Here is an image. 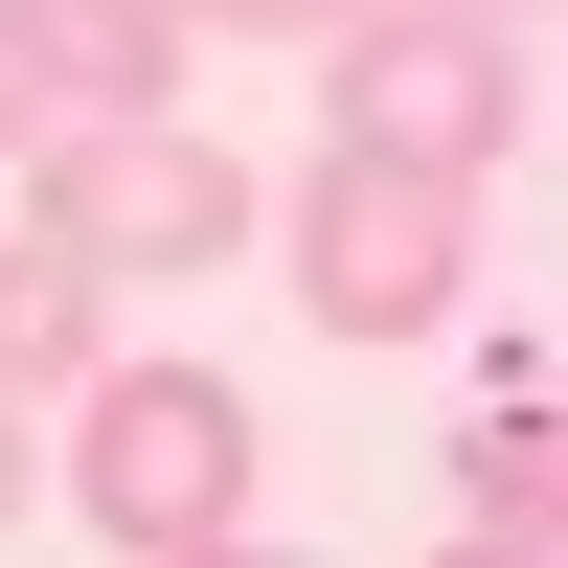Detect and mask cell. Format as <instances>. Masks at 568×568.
I'll use <instances>...</instances> for the list:
<instances>
[{"label": "cell", "instance_id": "obj_1", "mask_svg": "<svg viewBox=\"0 0 568 568\" xmlns=\"http://www.w3.org/2000/svg\"><path fill=\"white\" fill-rule=\"evenodd\" d=\"M500 136H524V23L409 0V23H342V45H318V160L478 205V182H500Z\"/></svg>", "mask_w": 568, "mask_h": 568}, {"label": "cell", "instance_id": "obj_2", "mask_svg": "<svg viewBox=\"0 0 568 568\" xmlns=\"http://www.w3.org/2000/svg\"><path fill=\"white\" fill-rule=\"evenodd\" d=\"M69 500H91V546H136V568L227 546L251 524V387H205V364H91L69 387Z\"/></svg>", "mask_w": 568, "mask_h": 568}, {"label": "cell", "instance_id": "obj_3", "mask_svg": "<svg viewBox=\"0 0 568 568\" xmlns=\"http://www.w3.org/2000/svg\"><path fill=\"white\" fill-rule=\"evenodd\" d=\"M45 251L114 296V273H205V251H251V182H227V136H182V114H114V136H45Z\"/></svg>", "mask_w": 568, "mask_h": 568}, {"label": "cell", "instance_id": "obj_4", "mask_svg": "<svg viewBox=\"0 0 568 568\" xmlns=\"http://www.w3.org/2000/svg\"><path fill=\"white\" fill-rule=\"evenodd\" d=\"M455 273H478V227H455L433 182L318 160V227H296V318H318V342H433V318H455Z\"/></svg>", "mask_w": 568, "mask_h": 568}, {"label": "cell", "instance_id": "obj_5", "mask_svg": "<svg viewBox=\"0 0 568 568\" xmlns=\"http://www.w3.org/2000/svg\"><path fill=\"white\" fill-rule=\"evenodd\" d=\"M0 69H23V114L114 136V114L182 91V23H160V0H0Z\"/></svg>", "mask_w": 568, "mask_h": 568}, {"label": "cell", "instance_id": "obj_6", "mask_svg": "<svg viewBox=\"0 0 568 568\" xmlns=\"http://www.w3.org/2000/svg\"><path fill=\"white\" fill-rule=\"evenodd\" d=\"M23 387H91V273L45 251V227H0V409Z\"/></svg>", "mask_w": 568, "mask_h": 568}, {"label": "cell", "instance_id": "obj_7", "mask_svg": "<svg viewBox=\"0 0 568 568\" xmlns=\"http://www.w3.org/2000/svg\"><path fill=\"white\" fill-rule=\"evenodd\" d=\"M455 478H478V524H546V409H478V433H455Z\"/></svg>", "mask_w": 568, "mask_h": 568}, {"label": "cell", "instance_id": "obj_8", "mask_svg": "<svg viewBox=\"0 0 568 568\" xmlns=\"http://www.w3.org/2000/svg\"><path fill=\"white\" fill-rule=\"evenodd\" d=\"M160 23H251V45H342L364 0H160Z\"/></svg>", "mask_w": 568, "mask_h": 568}, {"label": "cell", "instance_id": "obj_9", "mask_svg": "<svg viewBox=\"0 0 568 568\" xmlns=\"http://www.w3.org/2000/svg\"><path fill=\"white\" fill-rule=\"evenodd\" d=\"M433 568H546V524H455V546H433Z\"/></svg>", "mask_w": 568, "mask_h": 568}, {"label": "cell", "instance_id": "obj_10", "mask_svg": "<svg viewBox=\"0 0 568 568\" xmlns=\"http://www.w3.org/2000/svg\"><path fill=\"white\" fill-rule=\"evenodd\" d=\"M182 568H296V546H251V524H227V546H182Z\"/></svg>", "mask_w": 568, "mask_h": 568}, {"label": "cell", "instance_id": "obj_11", "mask_svg": "<svg viewBox=\"0 0 568 568\" xmlns=\"http://www.w3.org/2000/svg\"><path fill=\"white\" fill-rule=\"evenodd\" d=\"M23 136H45V114H23V69H0V160H23Z\"/></svg>", "mask_w": 568, "mask_h": 568}, {"label": "cell", "instance_id": "obj_12", "mask_svg": "<svg viewBox=\"0 0 568 568\" xmlns=\"http://www.w3.org/2000/svg\"><path fill=\"white\" fill-rule=\"evenodd\" d=\"M455 23H524V0H455Z\"/></svg>", "mask_w": 568, "mask_h": 568}, {"label": "cell", "instance_id": "obj_13", "mask_svg": "<svg viewBox=\"0 0 568 568\" xmlns=\"http://www.w3.org/2000/svg\"><path fill=\"white\" fill-rule=\"evenodd\" d=\"M0 500H23V433H0Z\"/></svg>", "mask_w": 568, "mask_h": 568}]
</instances>
